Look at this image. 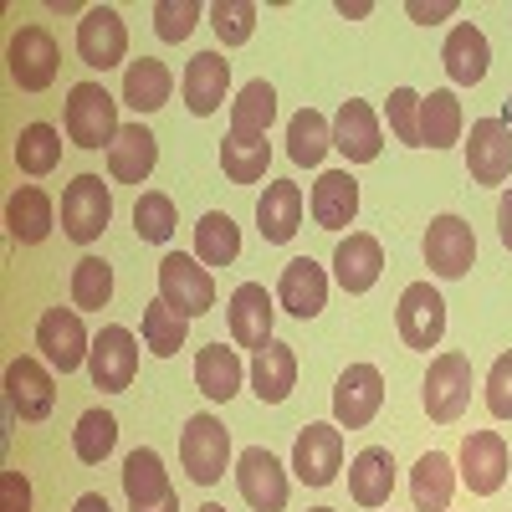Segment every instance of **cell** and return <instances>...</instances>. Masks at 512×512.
I'll use <instances>...</instances> for the list:
<instances>
[{"mask_svg":"<svg viewBox=\"0 0 512 512\" xmlns=\"http://www.w3.org/2000/svg\"><path fill=\"white\" fill-rule=\"evenodd\" d=\"M62 123H67V139L77 149H113L118 128H123L118 123V98L103 88V82H72Z\"/></svg>","mask_w":512,"mask_h":512,"instance_id":"cell-1","label":"cell"},{"mask_svg":"<svg viewBox=\"0 0 512 512\" xmlns=\"http://www.w3.org/2000/svg\"><path fill=\"white\" fill-rule=\"evenodd\" d=\"M180 461L195 487H216L231 466V431L216 415H190L180 431Z\"/></svg>","mask_w":512,"mask_h":512,"instance_id":"cell-2","label":"cell"},{"mask_svg":"<svg viewBox=\"0 0 512 512\" xmlns=\"http://www.w3.org/2000/svg\"><path fill=\"white\" fill-rule=\"evenodd\" d=\"M420 400H425V415L436 425H456L466 400H472V359L466 354H436L431 369H425Z\"/></svg>","mask_w":512,"mask_h":512,"instance_id":"cell-3","label":"cell"},{"mask_svg":"<svg viewBox=\"0 0 512 512\" xmlns=\"http://www.w3.org/2000/svg\"><path fill=\"white\" fill-rule=\"evenodd\" d=\"M159 297H164L175 313L200 318V313L216 308V277H210V267H200L195 256L169 251L164 262H159Z\"/></svg>","mask_w":512,"mask_h":512,"instance_id":"cell-4","label":"cell"},{"mask_svg":"<svg viewBox=\"0 0 512 512\" xmlns=\"http://www.w3.org/2000/svg\"><path fill=\"white\" fill-rule=\"evenodd\" d=\"M134 374H139V338H134V328L108 323V328L93 338V354H88V379H93V390L123 395L128 384H134Z\"/></svg>","mask_w":512,"mask_h":512,"instance_id":"cell-5","label":"cell"},{"mask_svg":"<svg viewBox=\"0 0 512 512\" xmlns=\"http://www.w3.org/2000/svg\"><path fill=\"white\" fill-rule=\"evenodd\" d=\"M57 41L47 26H21L11 36V47H6V72L21 93H47L52 82H57Z\"/></svg>","mask_w":512,"mask_h":512,"instance_id":"cell-6","label":"cell"},{"mask_svg":"<svg viewBox=\"0 0 512 512\" xmlns=\"http://www.w3.org/2000/svg\"><path fill=\"white\" fill-rule=\"evenodd\" d=\"M113 221V195L98 175H77L67 190H62V231L67 241L77 246H93Z\"/></svg>","mask_w":512,"mask_h":512,"instance_id":"cell-7","label":"cell"},{"mask_svg":"<svg viewBox=\"0 0 512 512\" xmlns=\"http://www.w3.org/2000/svg\"><path fill=\"white\" fill-rule=\"evenodd\" d=\"M36 349L57 374H77L93 354V338L82 328V313L77 308H47L36 323Z\"/></svg>","mask_w":512,"mask_h":512,"instance_id":"cell-8","label":"cell"},{"mask_svg":"<svg viewBox=\"0 0 512 512\" xmlns=\"http://www.w3.org/2000/svg\"><path fill=\"white\" fill-rule=\"evenodd\" d=\"M395 328L405 338V349L431 354L441 338H446V297L431 282H410L400 292V308H395Z\"/></svg>","mask_w":512,"mask_h":512,"instance_id":"cell-9","label":"cell"},{"mask_svg":"<svg viewBox=\"0 0 512 512\" xmlns=\"http://www.w3.org/2000/svg\"><path fill=\"white\" fill-rule=\"evenodd\" d=\"M123 497H128V512H180V497H175L169 472H164V456L154 446L128 451V461H123Z\"/></svg>","mask_w":512,"mask_h":512,"instance_id":"cell-10","label":"cell"},{"mask_svg":"<svg viewBox=\"0 0 512 512\" xmlns=\"http://www.w3.org/2000/svg\"><path fill=\"white\" fill-rule=\"evenodd\" d=\"M384 405V374L374 364H349L333 384V425L338 431H364Z\"/></svg>","mask_w":512,"mask_h":512,"instance_id":"cell-11","label":"cell"},{"mask_svg":"<svg viewBox=\"0 0 512 512\" xmlns=\"http://www.w3.org/2000/svg\"><path fill=\"white\" fill-rule=\"evenodd\" d=\"M456 477L466 482L472 497H497L507 482V441L497 431H466L461 456H456Z\"/></svg>","mask_w":512,"mask_h":512,"instance_id":"cell-12","label":"cell"},{"mask_svg":"<svg viewBox=\"0 0 512 512\" xmlns=\"http://www.w3.org/2000/svg\"><path fill=\"white\" fill-rule=\"evenodd\" d=\"M292 472L308 487H328L338 472H344V431L328 425V420L303 425V431H297V446H292Z\"/></svg>","mask_w":512,"mask_h":512,"instance_id":"cell-13","label":"cell"},{"mask_svg":"<svg viewBox=\"0 0 512 512\" xmlns=\"http://www.w3.org/2000/svg\"><path fill=\"white\" fill-rule=\"evenodd\" d=\"M77 57L82 67H93V72H108L128 57V26L113 6H88L77 21Z\"/></svg>","mask_w":512,"mask_h":512,"instance_id":"cell-14","label":"cell"},{"mask_svg":"<svg viewBox=\"0 0 512 512\" xmlns=\"http://www.w3.org/2000/svg\"><path fill=\"white\" fill-rule=\"evenodd\" d=\"M466 175L472 185H507L512 180V128L502 118H477L466 139Z\"/></svg>","mask_w":512,"mask_h":512,"instance_id":"cell-15","label":"cell"},{"mask_svg":"<svg viewBox=\"0 0 512 512\" xmlns=\"http://www.w3.org/2000/svg\"><path fill=\"white\" fill-rule=\"evenodd\" d=\"M236 487L246 497V507L256 512H282L287 507V466L267 451V446H246L236 456Z\"/></svg>","mask_w":512,"mask_h":512,"instance_id":"cell-16","label":"cell"},{"mask_svg":"<svg viewBox=\"0 0 512 512\" xmlns=\"http://www.w3.org/2000/svg\"><path fill=\"white\" fill-rule=\"evenodd\" d=\"M472 262H477V231L461 216H436L431 231H425V267L446 282H456L472 272Z\"/></svg>","mask_w":512,"mask_h":512,"instance_id":"cell-17","label":"cell"},{"mask_svg":"<svg viewBox=\"0 0 512 512\" xmlns=\"http://www.w3.org/2000/svg\"><path fill=\"white\" fill-rule=\"evenodd\" d=\"M272 318H277V297L262 282H241L226 303L231 323V344L236 349H267L272 344Z\"/></svg>","mask_w":512,"mask_h":512,"instance_id":"cell-18","label":"cell"},{"mask_svg":"<svg viewBox=\"0 0 512 512\" xmlns=\"http://www.w3.org/2000/svg\"><path fill=\"white\" fill-rule=\"evenodd\" d=\"M6 405H11V415H21V420H47L52 410H57V384H52V369L41 364V359H11L6 364Z\"/></svg>","mask_w":512,"mask_h":512,"instance_id":"cell-19","label":"cell"},{"mask_svg":"<svg viewBox=\"0 0 512 512\" xmlns=\"http://www.w3.org/2000/svg\"><path fill=\"white\" fill-rule=\"evenodd\" d=\"M277 308H287L292 318H318L328 308V272L313 262V256H292L277 277Z\"/></svg>","mask_w":512,"mask_h":512,"instance_id":"cell-20","label":"cell"},{"mask_svg":"<svg viewBox=\"0 0 512 512\" xmlns=\"http://www.w3.org/2000/svg\"><path fill=\"white\" fill-rule=\"evenodd\" d=\"M333 149L344 154L349 164H369L379 159L384 149V128H379V113L364 103V98H349L333 118Z\"/></svg>","mask_w":512,"mask_h":512,"instance_id":"cell-21","label":"cell"},{"mask_svg":"<svg viewBox=\"0 0 512 512\" xmlns=\"http://www.w3.org/2000/svg\"><path fill=\"white\" fill-rule=\"evenodd\" d=\"M379 272H384V246H379V236H369V231H349L344 241H338V251H333V282L344 287V292H369L374 282H379Z\"/></svg>","mask_w":512,"mask_h":512,"instance_id":"cell-22","label":"cell"},{"mask_svg":"<svg viewBox=\"0 0 512 512\" xmlns=\"http://www.w3.org/2000/svg\"><path fill=\"white\" fill-rule=\"evenodd\" d=\"M308 216L323 226V231H344L354 226L359 216V180L349 175V169H323L313 195H308Z\"/></svg>","mask_w":512,"mask_h":512,"instance_id":"cell-23","label":"cell"},{"mask_svg":"<svg viewBox=\"0 0 512 512\" xmlns=\"http://www.w3.org/2000/svg\"><path fill=\"white\" fill-rule=\"evenodd\" d=\"M441 62H446V77L456 82V88H477V82L487 77V67H492L487 31H482V26H472V21L451 26L446 47H441Z\"/></svg>","mask_w":512,"mask_h":512,"instance_id":"cell-24","label":"cell"},{"mask_svg":"<svg viewBox=\"0 0 512 512\" xmlns=\"http://www.w3.org/2000/svg\"><path fill=\"white\" fill-rule=\"evenodd\" d=\"M154 164H159V139L144 123H123L113 149H108V175L118 185H144L154 175Z\"/></svg>","mask_w":512,"mask_h":512,"instance_id":"cell-25","label":"cell"},{"mask_svg":"<svg viewBox=\"0 0 512 512\" xmlns=\"http://www.w3.org/2000/svg\"><path fill=\"white\" fill-rule=\"evenodd\" d=\"M226 88H231V62L221 52H195L185 62V108L195 118H210L221 103H226Z\"/></svg>","mask_w":512,"mask_h":512,"instance_id":"cell-26","label":"cell"},{"mask_svg":"<svg viewBox=\"0 0 512 512\" xmlns=\"http://www.w3.org/2000/svg\"><path fill=\"white\" fill-rule=\"evenodd\" d=\"M256 226H262V241L287 246L297 226H303V185H292V180L267 185L262 200H256Z\"/></svg>","mask_w":512,"mask_h":512,"instance_id":"cell-27","label":"cell"},{"mask_svg":"<svg viewBox=\"0 0 512 512\" xmlns=\"http://www.w3.org/2000/svg\"><path fill=\"white\" fill-rule=\"evenodd\" d=\"M251 390H256V400L262 405H282L287 395H292V384H297V349L292 344H272L267 349H256L251 354Z\"/></svg>","mask_w":512,"mask_h":512,"instance_id":"cell-28","label":"cell"},{"mask_svg":"<svg viewBox=\"0 0 512 512\" xmlns=\"http://www.w3.org/2000/svg\"><path fill=\"white\" fill-rule=\"evenodd\" d=\"M52 195L41 190V185H21V190H11V200H6V231H11V241H21V246H41L52 236Z\"/></svg>","mask_w":512,"mask_h":512,"instance_id":"cell-29","label":"cell"},{"mask_svg":"<svg viewBox=\"0 0 512 512\" xmlns=\"http://www.w3.org/2000/svg\"><path fill=\"white\" fill-rule=\"evenodd\" d=\"M390 492H395V456L384 446H364L349 461V497L359 507H390Z\"/></svg>","mask_w":512,"mask_h":512,"instance_id":"cell-30","label":"cell"},{"mask_svg":"<svg viewBox=\"0 0 512 512\" xmlns=\"http://www.w3.org/2000/svg\"><path fill=\"white\" fill-rule=\"evenodd\" d=\"M169 93H175V77H169V67L159 57H139L123 67V108H134L139 118L159 113L169 103Z\"/></svg>","mask_w":512,"mask_h":512,"instance_id":"cell-31","label":"cell"},{"mask_svg":"<svg viewBox=\"0 0 512 512\" xmlns=\"http://www.w3.org/2000/svg\"><path fill=\"white\" fill-rule=\"evenodd\" d=\"M272 118H277V88H272L267 77H256V82H246V88L236 93V103H231V139H246V144L267 139L272 134Z\"/></svg>","mask_w":512,"mask_h":512,"instance_id":"cell-32","label":"cell"},{"mask_svg":"<svg viewBox=\"0 0 512 512\" xmlns=\"http://www.w3.org/2000/svg\"><path fill=\"white\" fill-rule=\"evenodd\" d=\"M456 492V461L446 451H425L410 472V502L415 512H446Z\"/></svg>","mask_w":512,"mask_h":512,"instance_id":"cell-33","label":"cell"},{"mask_svg":"<svg viewBox=\"0 0 512 512\" xmlns=\"http://www.w3.org/2000/svg\"><path fill=\"white\" fill-rule=\"evenodd\" d=\"M241 379H246V364L236 359V349L205 344V349L195 354V384H200L205 400H216V405L236 400V395H241Z\"/></svg>","mask_w":512,"mask_h":512,"instance_id":"cell-34","label":"cell"},{"mask_svg":"<svg viewBox=\"0 0 512 512\" xmlns=\"http://www.w3.org/2000/svg\"><path fill=\"white\" fill-rule=\"evenodd\" d=\"M328 149H333V123L318 108H297L287 118V159L303 169H318Z\"/></svg>","mask_w":512,"mask_h":512,"instance_id":"cell-35","label":"cell"},{"mask_svg":"<svg viewBox=\"0 0 512 512\" xmlns=\"http://www.w3.org/2000/svg\"><path fill=\"white\" fill-rule=\"evenodd\" d=\"M241 256V226L226 210H205L195 226V262L200 267H231Z\"/></svg>","mask_w":512,"mask_h":512,"instance_id":"cell-36","label":"cell"},{"mask_svg":"<svg viewBox=\"0 0 512 512\" xmlns=\"http://www.w3.org/2000/svg\"><path fill=\"white\" fill-rule=\"evenodd\" d=\"M461 139V98L451 88H436L420 98V149H451Z\"/></svg>","mask_w":512,"mask_h":512,"instance_id":"cell-37","label":"cell"},{"mask_svg":"<svg viewBox=\"0 0 512 512\" xmlns=\"http://www.w3.org/2000/svg\"><path fill=\"white\" fill-rule=\"evenodd\" d=\"M16 164H21V175L41 180V175H52V169L62 164V134L52 123H26L21 134H16Z\"/></svg>","mask_w":512,"mask_h":512,"instance_id":"cell-38","label":"cell"},{"mask_svg":"<svg viewBox=\"0 0 512 512\" xmlns=\"http://www.w3.org/2000/svg\"><path fill=\"white\" fill-rule=\"evenodd\" d=\"M185 328H190V318L175 313L164 297L144 303V349H149L154 359H175V354L185 349Z\"/></svg>","mask_w":512,"mask_h":512,"instance_id":"cell-39","label":"cell"},{"mask_svg":"<svg viewBox=\"0 0 512 512\" xmlns=\"http://www.w3.org/2000/svg\"><path fill=\"white\" fill-rule=\"evenodd\" d=\"M113 303V267L103 256H82L72 267V308L77 313H103Z\"/></svg>","mask_w":512,"mask_h":512,"instance_id":"cell-40","label":"cell"},{"mask_svg":"<svg viewBox=\"0 0 512 512\" xmlns=\"http://www.w3.org/2000/svg\"><path fill=\"white\" fill-rule=\"evenodd\" d=\"M118 446V420L108 410H82L77 431H72V451L82 466H103V456Z\"/></svg>","mask_w":512,"mask_h":512,"instance_id":"cell-41","label":"cell"},{"mask_svg":"<svg viewBox=\"0 0 512 512\" xmlns=\"http://www.w3.org/2000/svg\"><path fill=\"white\" fill-rule=\"evenodd\" d=\"M267 164H272V144L267 139H221V169H226V180L231 185H256V180H267Z\"/></svg>","mask_w":512,"mask_h":512,"instance_id":"cell-42","label":"cell"},{"mask_svg":"<svg viewBox=\"0 0 512 512\" xmlns=\"http://www.w3.org/2000/svg\"><path fill=\"white\" fill-rule=\"evenodd\" d=\"M175 226H180V216H175V200H169L164 190H144L134 200V231H139V241L164 246L169 236H175Z\"/></svg>","mask_w":512,"mask_h":512,"instance_id":"cell-43","label":"cell"},{"mask_svg":"<svg viewBox=\"0 0 512 512\" xmlns=\"http://www.w3.org/2000/svg\"><path fill=\"white\" fill-rule=\"evenodd\" d=\"M205 16H210V31L221 36V47H241V41H251L256 16H262V11H256L251 0H216Z\"/></svg>","mask_w":512,"mask_h":512,"instance_id":"cell-44","label":"cell"},{"mask_svg":"<svg viewBox=\"0 0 512 512\" xmlns=\"http://www.w3.org/2000/svg\"><path fill=\"white\" fill-rule=\"evenodd\" d=\"M200 16H205L200 0H159L154 6V31H159V41H190Z\"/></svg>","mask_w":512,"mask_h":512,"instance_id":"cell-45","label":"cell"},{"mask_svg":"<svg viewBox=\"0 0 512 512\" xmlns=\"http://www.w3.org/2000/svg\"><path fill=\"white\" fill-rule=\"evenodd\" d=\"M384 118H390V134L405 149H420V93L415 88H395L390 103H384Z\"/></svg>","mask_w":512,"mask_h":512,"instance_id":"cell-46","label":"cell"},{"mask_svg":"<svg viewBox=\"0 0 512 512\" xmlns=\"http://www.w3.org/2000/svg\"><path fill=\"white\" fill-rule=\"evenodd\" d=\"M487 410L497 420H512V349L497 354V364L487 369Z\"/></svg>","mask_w":512,"mask_h":512,"instance_id":"cell-47","label":"cell"},{"mask_svg":"<svg viewBox=\"0 0 512 512\" xmlns=\"http://www.w3.org/2000/svg\"><path fill=\"white\" fill-rule=\"evenodd\" d=\"M0 512H31V482H26V472H0Z\"/></svg>","mask_w":512,"mask_h":512,"instance_id":"cell-48","label":"cell"},{"mask_svg":"<svg viewBox=\"0 0 512 512\" xmlns=\"http://www.w3.org/2000/svg\"><path fill=\"white\" fill-rule=\"evenodd\" d=\"M410 21H420V26H436V21H446V16H456V0H436V6H425V0H410Z\"/></svg>","mask_w":512,"mask_h":512,"instance_id":"cell-49","label":"cell"},{"mask_svg":"<svg viewBox=\"0 0 512 512\" xmlns=\"http://www.w3.org/2000/svg\"><path fill=\"white\" fill-rule=\"evenodd\" d=\"M497 236H502V246L512 251V185H507L502 200H497Z\"/></svg>","mask_w":512,"mask_h":512,"instance_id":"cell-50","label":"cell"},{"mask_svg":"<svg viewBox=\"0 0 512 512\" xmlns=\"http://www.w3.org/2000/svg\"><path fill=\"white\" fill-rule=\"evenodd\" d=\"M374 6H369V0H338V16H344V21H364Z\"/></svg>","mask_w":512,"mask_h":512,"instance_id":"cell-51","label":"cell"},{"mask_svg":"<svg viewBox=\"0 0 512 512\" xmlns=\"http://www.w3.org/2000/svg\"><path fill=\"white\" fill-rule=\"evenodd\" d=\"M72 512H113V507H108V497H103V492H82Z\"/></svg>","mask_w":512,"mask_h":512,"instance_id":"cell-52","label":"cell"},{"mask_svg":"<svg viewBox=\"0 0 512 512\" xmlns=\"http://www.w3.org/2000/svg\"><path fill=\"white\" fill-rule=\"evenodd\" d=\"M502 123L512 128V93H507V103H502Z\"/></svg>","mask_w":512,"mask_h":512,"instance_id":"cell-53","label":"cell"},{"mask_svg":"<svg viewBox=\"0 0 512 512\" xmlns=\"http://www.w3.org/2000/svg\"><path fill=\"white\" fill-rule=\"evenodd\" d=\"M195 512H226V507H216V502H205V507H195Z\"/></svg>","mask_w":512,"mask_h":512,"instance_id":"cell-54","label":"cell"},{"mask_svg":"<svg viewBox=\"0 0 512 512\" xmlns=\"http://www.w3.org/2000/svg\"><path fill=\"white\" fill-rule=\"evenodd\" d=\"M313 512H333V507H313Z\"/></svg>","mask_w":512,"mask_h":512,"instance_id":"cell-55","label":"cell"}]
</instances>
